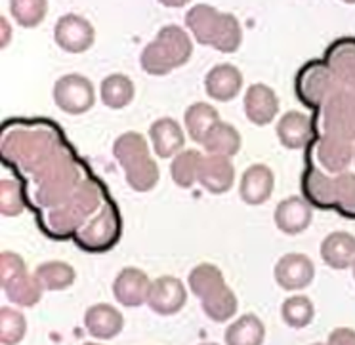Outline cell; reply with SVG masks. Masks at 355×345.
Listing matches in <instances>:
<instances>
[{
	"mask_svg": "<svg viewBox=\"0 0 355 345\" xmlns=\"http://www.w3.org/2000/svg\"><path fill=\"white\" fill-rule=\"evenodd\" d=\"M63 141L50 128H17L4 134L2 154L4 161L12 162L21 172L35 177L46 164L62 153Z\"/></svg>",
	"mask_w": 355,
	"mask_h": 345,
	"instance_id": "1",
	"label": "cell"
},
{
	"mask_svg": "<svg viewBox=\"0 0 355 345\" xmlns=\"http://www.w3.org/2000/svg\"><path fill=\"white\" fill-rule=\"evenodd\" d=\"M33 182L37 184V193H35L37 206L50 210L69 199L83 182V172L69 149L63 147L62 153L40 170L39 174L33 177Z\"/></svg>",
	"mask_w": 355,
	"mask_h": 345,
	"instance_id": "2",
	"label": "cell"
},
{
	"mask_svg": "<svg viewBox=\"0 0 355 345\" xmlns=\"http://www.w3.org/2000/svg\"><path fill=\"white\" fill-rule=\"evenodd\" d=\"M100 185L94 179H83L69 199L60 206L50 208L46 212V229L55 237L75 235L92 214L103 204Z\"/></svg>",
	"mask_w": 355,
	"mask_h": 345,
	"instance_id": "3",
	"label": "cell"
},
{
	"mask_svg": "<svg viewBox=\"0 0 355 345\" xmlns=\"http://www.w3.org/2000/svg\"><path fill=\"white\" fill-rule=\"evenodd\" d=\"M317 134L355 141V92L338 86V90L317 111Z\"/></svg>",
	"mask_w": 355,
	"mask_h": 345,
	"instance_id": "4",
	"label": "cell"
},
{
	"mask_svg": "<svg viewBox=\"0 0 355 345\" xmlns=\"http://www.w3.org/2000/svg\"><path fill=\"white\" fill-rule=\"evenodd\" d=\"M336 90L338 82L324 60H311L302 65L294 78L296 98L311 111H319Z\"/></svg>",
	"mask_w": 355,
	"mask_h": 345,
	"instance_id": "5",
	"label": "cell"
},
{
	"mask_svg": "<svg viewBox=\"0 0 355 345\" xmlns=\"http://www.w3.org/2000/svg\"><path fill=\"white\" fill-rule=\"evenodd\" d=\"M121 215L113 202H103V206L96 212L94 218L73 235L77 242L86 252H105L119 242L121 238Z\"/></svg>",
	"mask_w": 355,
	"mask_h": 345,
	"instance_id": "6",
	"label": "cell"
},
{
	"mask_svg": "<svg viewBox=\"0 0 355 345\" xmlns=\"http://www.w3.org/2000/svg\"><path fill=\"white\" fill-rule=\"evenodd\" d=\"M352 161H355L354 141L336 138V136H327V134H317L308 145L309 164L324 170L332 176L346 172Z\"/></svg>",
	"mask_w": 355,
	"mask_h": 345,
	"instance_id": "7",
	"label": "cell"
},
{
	"mask_svg": "<svg viewBox=\"0 0 355 345\" xmlns=\"http://www.w3.org/2000/svg\"><path fill=\"white\" fill-rule=\"evenodd\" d=\"M54 103L67 115H85L96 103V90L90 78L71 73L54 85Z\"/></svg>",
	"mask_w": 355,
	"mask_h": 345,
	"instance_id": "8",
	"label": "cell"
},
{
	"mask_svg": "<svg viewBox=\"0 0 355 345\" xmlns=\"http://www.w3.org/2000/svg\"><path fill=\"white\" fill-rule=\"evenodd\" d=\"M54 40L63 52L85 54L96 42V29L86 17L77 16V14H65L55 21Z\"/></svg>",
	"mask_w": 355,
	"mask_h": 345,
	"instance_id": "9",
	"label": "cell"
},
{
	"mask_svg": "<svg viewBox=\"0 0 355 345\" xmlns=\"http://www.w3.org/2000/svg\"><path fill=\"white\" fill-rule=\"evenodd\" d=\"M187 303V290L178 276H159L151 283L147 306L161 317L180 313Z\"/></svg>",
	"mask_w": 355,
	"mask_h": 345,
	"instance_id": "10",
	"label": "cell"
},
{
	"mask_svg": "<svg viewBox=\"0 0 355 345\" xmlns=\"http://www.w3.org/2000/svg\"><path fill=\"white\" fill-rule=\"evenodd\" d=\"M273 276H275V283L283 290H304V288H308L315 276V265L306 254H285L275 263Z\"/></svg>",
	"mask_w": 355,
	"mask_h": 345,
	"instance_id": "11",
	"label": "cell"
},
{
	"mask_svg": "<svg viewBox=\"0 0 355 345\" xmlns=\"http://www.w3.org/2000/svg\"><path fill=\"white\" fill-rule=\"evenodd\" d=\"M302 193L309 204L321 210L336 208V176L309 164L302 174Z\"/></svg>",
	"mask_w": 355,
	"mask_h": 345,
	"instance_id": "12",
	"label": "cell"
},
{
	"mask_svg": "<svg viewBox=\"0 0 355 345\" xmlns=\"http://www.w3.org/2000/svg\"><path fill=\"white\" fill-rule=\"evenodd\" d=\"M151 281L146 271L138 267H124L113 283V296L123 307H139L147 303Z\"/></svg>",
	"mask_w": 355,
	"mask_h": 345,
	"instance_id": "13",
	"label": "cell"
},
{
	"mask_svg": "<svg viewBox=\"0 0 355 345\" xmlns=\"http://www.w3.org/2000/svg\"><path fill=\"white\" fill-rule=\"evenodd\" d=\"M315 134L313 118L300 111H288L277 123V138L281 145L293 151L308 147L315 138Z\"/></svg>",
	"mask_w": 355,
	"mask_h": 345,
	"instance_id": "14",
	"label": "cell"
},
{
	"mask_svg": "<svg viewBox=\"0 0 355 345\" xmlns=\"http://www.w3.org/2000/svg\"><path fill=\"white\" fill-rule=\"evenodd\" d=\"M275 225L285 235H300L313 220V206L306 197H288L275 208Z\"/></svg>",
	"mask_w": 355,
	"mask_h": 345,
	"instance_id": "15",
	"label": "cell"
},
{
	"mask_svg": "<svg viewBox=\"0 0 355 345\" xmlns=\"http://www.w3.org/2000/svg\"><path fill=\"white\" fill-rule=\"evenodd\" d=\"M245 115L256 126H268L275 121L279 113V98L273 92V88L268 85H252L248 86L245 92Z\"/></svg>",
	"mask_w": 355,
	"mask_h": 345,
	"instance_id": "16",
	"label": "cell"
},
{
	"mask_svg": "<svg viewBox=\"0 0 355 345\" xmlns=\"http://www.w3.org/2000/svg\"><path fill=\"white\" fill-rule=\"evenodd\" d=\"M324 63L332 71L338 86L355 92V39L332 42L324 52Z\"/></svg>",
	"mask_w": 355,
	"mask_h": 345,
	"instance_id": "17",
	"label": "cell"
},
{
	"mask_svg": "<svg viewBox=\"0 0 355 345\" xmlns=\"http://www.w3.org/2000/svg\"><path fill=\"white\" fill-rule=\"evenodd\" d=\"M199 184L212 195H224L235 184V166L230 157L207 154L199 170Z\"/></svg>",
	"mask_w": 355,
	"mask_h": 345,
	"instance_id": "18",
	"label": "cell"
},
{
	"mask_svg": "<svg viewBox=\"0 0 355 345\" xmlns=\"http://www.w3.org/2000/svg\"><path fill=\"white\" fill-rule=\"evenodd\" d=\"M275 185V176L273 170L266 164H252L245 170V174L241 177L239 195L245 204L250 206H260L263 202H268L273 193Z\"/></svg>",
	"mask_w": 355,
	"mask_h": 345,
	"instance_id": "19",
	"label": "cell"
},
{
	"mask_svg": "<svg viewBox=\"0 0 355 345\" xmlns=\"http://www.w3.org/2000/svg\"><path fill=\"white\" fill-rule=\"evenodd\" d=\"M85 328L96 339L109 342L116 337L124 328L123 313L109 303H96L85 313Z\"/></svg>",
	"mask_w": 355,
	"mask_h": 345,
	"instance_id": "20",
	"label": "cell"
},
{
	"mask_svg": "<svg viewBox=\"0 0 355 345\" xmlns=\"http://www.w3.org/2000/svg\"><path fill=\"white\" fill-rule=\"evenodd\" d=\"M205 90L212 100L227 103L235 100L243 90V73L235 65L220 63L209 71L205 78Z\"/></svg>",
	"mask_w": 355,
	"mask_h": 345,
	"instance_id": "21",
	"label": "cell"
},
{
	"mask_svg": "<svg viewBox=\"0 0 355 345\" xmlns=\"http://www.w3.org/2000/svg\"><path fill=\"white\" fill-rule=\"evenodd\" d=\"M149 139L153 143V151L159 159H174L184 145H186V134L184 128L174 118H159L149 128Z\"/></svg>",
	"mask_w": 355,
	"mask_h": 345,
	"instance_id": "22",
	"label": "cell"
},
{
	"mask_svg": "<svg viewBox=\"0 0 355 345\" xmlns=\"http://www.w3.org/2000/svg\"><path fill=\"white\" fill-rule=\"evenodd\" d=\"M321 260L331 269L354 267L355 263V237L346 231H334L321 242Z\"/></svg>",
	"mask_w": 355,
	"mask_h": 345,
	"instance_id": "23",
	"label": "cell"
},
{
	"mask_svg": "<svg viewBox=\"0 0 355 345\" xmlns=\"http://www.w3.org/2000/svg\"><path fill=\"white\" fill-rule=\"evenodd\" d=\"M222 24V12L209 4H195L186 14V25L193 39L202 46H212Z\"/></svg>",
	"mask_w": 355,
	"mask_h": 345,
	"instance_id": "24",
	"label": "cell"
},
{
	"mask_svg": "<svg viewBox=\"0 0 355 345\" xmlns=\"http://www.w3.org/2000/svg\"><path fill=\"white\" fill-rule=\"evenodd\" d=\"M2 290L6 292V298L16 307H35L42 299L44 286L35 273L25 271L19 276L2 284Z\"/></svg>",
	"mask_w": 355,
	"mask_h": 345,
	"instance_id": "25",
	"label": "cell"
},
{
	"mask_svg": "<svg viewBox=\"0 0 355 345\" xmlns=\"http://www.w3.org/2000/svg\"><path fill=\"white\" fill-rule=\"evenodd\" d=\"M241 139L239 130L227 123H216L210 132L207 134V138L202 141V147L209 154H220V157H235L241 151Z\"/></svg>",
	"mask_w": 355,
	"mask_h": 345,
	"instance_id": "26",
	"label": "cell"
},
{
	"mask_svg": "<svg viewBox=\"0 0 355 345\" xmlns=\"http://www.w3.org/2000/svg\"><path fill=\"white\" fill-rule=\"evenodd\" d=\"M157 40L166 50L176 69L184 67L193 54V42L180 25H164L161 31L157 33Z\"/></svg>",
	"mask_w": 355,
	"mask_h": 345,
	"instance_id": "27",
	"label": "cell"
},
{
	"mask_svg": "<svg viewBox=\"0 0 355 345\" xmlns=\"http://www.w3.org/2000/svg\"><path fill=\"white\" fill-rule=\"evenodd\" d=\"M101 103L107 109H124L130 105L136 96V86L130 78L121 73H113L101 80Z\"/></svg>",
	"mask_w": 355,
	"mask_h": 345,
	"instance_id": "28",
	"label": "cell"
},
{
	"mask_svg": "<svg viewBox=\"0 0 355 345\" xmlns=\"http://www.w3.org/2000/svg\"><path fill=\"white\" fill-rule=\"evenodd\" d=\"M113 154L123 170L132 168L151 157L147 139L138 132H124L123 136H119L113 143Z\"/></svg>",
	"mask_w": 355,
	"mask_h": 345,
	"instance_id": "29",
	"label": "cell"
},
{
	"mask_svg": "<svg viewBox=\"0 0 355 345\" xmlns=\"http://www.w3.org/2000/svg\"><path fill=\"white\" fill-rule=\"evenodd\" d=\"M266 339V326L256 315L239 317L225 330L224 342L227 345H262Z\"/></svg>",
	"mask_w": 355,
	"mask_h": 345,
	"instance_id": "30",
	"label": "cell"
},
{
	"mask_svg": "<svg viewBox=\"0 0 355 345\" xmlns=\"http://www.w3.org/2000/svg\"><path fill=\"white\" fill-rule=\"evenodd\" d=\"M216 123H220V113L210 103H205V101L189 105L186 116H184V124H186L189 138L193 139L195 143H201V145L210 128Z\"/></svg>",
	"mask_w": 355,
	"mask_h": 345,
	"instance_id": "31",
	"label": "cell"
},
{
	"mask_svg": "<svg viewBox=\"0 0 355 345\" xmlns=\"http://www.w3.org/2000/svg\"><path fill=\"white\" fill-rule=\"evenodd\" d=\"M202 154L195 149H182L172 159L170 164V176L174 184L182 189L193 187L195 182H199V170H201Z\"/></svg>",
	"mask_w": 355,
	"mask_h": 345,
	"instance_id": "32",
	"label": "cell"
},
{
	"mask_svg": "<svg viewBox=\"0 0 355 345\" xmlns=\"http://www.w3.org/2000/svg\"><path fill=\"white\" fill-rule=\"evenodd\" d=\"M201 301L205 315L214 322H227L232 317H235L237 309H239L237 296H235V292L227 284L222 286V288H218L216 292L209 294Z\"/></svg>",
	"mask_w": 355,
	"mask_h": 345,
	"instance_id": "33",
	"label": "cell"
},
{
	"mask_svg": "<svg viewBox=\"0 0 355 345\" xmlns=\"http://www.w3.org/2000/svg\"><path fill=\"white\" fill-rule=\"evenodd\" d=\"M35 275L39 276V281L44 286V290L58 292L69 288L77 278L75 269L71 267L65 261H46L40 263L39 267L35 269Z\"/></svg>",
	"mask_w": 355,
	"mask_h": 345,
	"instance_id": "34",
	"label": "cell"
},
{
	"mask_svg": "<svg viewBox=\"0 0 355 345\" xmlns=\"http://www.w3.org/2000/svg\"><path fill=\"white\" fill-rule=\"evenodd\" d=\"M187 281H189V290L201 299L225 286L224 273L212 263H199L197 267L191 269Z\"/></svg>",
	"mask_w": 355,
	"mask_h": 345,
	"instance_id": "35",
	"label": "cell"
},
{
	"mask_svg": "<svg viewBox=\"0 0 355 345\" xmlns=\"http://www.w3.org/2000/svg\"><path fill=\"white\" fill-rule=\"evenodd\" d=\"M281 317L291 328H306L315 317V307L308 296L296 294V296H291L283 301Z\"/></svg>",
	"mask_w": 355,
	"mask_h": 345,
	"instance_id": "36",
	"label": "cell"
},
{
	"mask_svg": "<svg viewBox=\"0 0 355 345\" xmlns=\"http://www.w3.org/2000/svg\"><path fill=\"white\" fill-rule=\"evenodd\" d=\"M10 12L25 29L39 27L48 14V0H10Z\"/></svg>",
	"mask_w": 355,
	"mask_h": 345,
	"instance_id": "37",
	"label": "cell"
},
{
	"mask_svg": "<svg viewBox=\"0 0 355 345\" xmlns=\"http://www.w3.org/2000/svg\"><path fill=\"white\" fill-rule=\"evenodd\" d=\"M139 63H141V69L151 77H164V75H168L176 69L170 55L166 54V50L162 48V44L157 39L144 48Z\"/></svg>",
	"mask_w": 355,
	"mask_h": 345,
	"instance_id": "38",
	"label": "cell"
},
{
	"mask_svg": "<svg viewBox=\"0 0 355 345\" xmlns=\"http://www.w3.org/2000/svg\"><path fill=\"white\" fill-rule=\"evenodd\" d=\"M25 332H27L25 315L14 307H2L0 309V344H19L25 337Z\"/></svg>",
	"mask_w": 355,
	"mask_h": 345,
	"instance_id": "39",
	"label": "cell"
},
{
	"mask_svg": "<svg viewBox=\"0 0 355 345\" xmlns=\"http://www.w3.org/2000/svg\"><path fill=\"white\" fill-rule=\"evenodd\" d=\"M126 174V184L130 185L132 191L138 193H147L153 189L155 185L159 184V177H161V170L157 166V162L149 157L146 161H141L136 166L124 170Z\"/></svg>",
	"mask_w": 355,
	"mask_h": 345,
	"instance_id": "40",
	"label": "cell"
},
{
	"mask_svg": "<svg viewBox=\"0 0 355 345\" xmlns=\"http://www.w3.org/2000/svg\"><path fill=\"white\" fill-rule=\"evenodd\" d=\"M243 44V29L237 17L233 14H222V24L212 48H216L222 54H235Z\"/></svg>",
	"mask_w": 355,
	"mask_h": 345,
	"instance_id": "41",
	"label": "cell"
},
{
	"mask_svg": "<svg viewBox=\"0 0 355 345\" xmlns=\"http://www.w3.org/2000/svg\"><path fill=\"white\" fill-rule=\"evenodd\" d=\"M25 212V199L21 185L16 179L0 182V214L4 218H17Z\"/></svg>",
	"mask_w": 355,
	"mask_h": 345,
	"instance_id": "42",
	"label": "cell"
},
{
	"mask_svg": "<svg viewBox=\"0 0 355 345\" xmlns=\"http://www.w3.org/2000/svg\"><path fill=\"white\" fill-rule=\"evenodd\" d=\"M336 210L344 218H355V174L342 172L336 176Z\"/></svg>",
	"mask_w": 355,
	"mask_h": 345,
	"instance_id": "43",
	"label": "cell"
},
{
	"mask_svg": "<svg viewBox=\"0 0 355 345\" xmlns=\"http://www.w3.org/2000/svg\"><path fill=\"white\" fill-rule=\"evenodd\" d=\"M25 271H27V265L19 254L10 252V250L0 254V284L8 283L14 276H19Z\"/></svg>",
	"mask_w": 355,
	"mask_h": 345,
	"instance_id": "44",
	"label": "cell"
},
{
	"mask_svg": "<svg viewBox=\"0 0 355 345\" xmlns=\"http://www.w3.org/2000/svg\"><path fill=\"white\" fill-rule=\"evenodd\" d=\"M327 344L331 345H355V330L352 328H336L332 330L329 337H327Z\"/></svg>",
	"mask_w": 355,
	"mask_h": 345,
	"instance_id": "45",
	"label": "cell"
},
{
	"mask_svg": "<svg viewBox=\"0 0 355 345\" xmlns=\"http://www.w3.org/2000/svg\"><path fill=\"white\" fill-rule=\"evenodd\" d=\"M0 25H2V42H0V46L6 48L10 44V39H12V27H10L6 17L0 19Z\"/></svg>",
	"mask_w": 355,
	"mask_h": 345,
	"instance_id": "46",
	"label": "cell"
},
{
	"mask_svg": "<svg viewBox=\"0 0 355 345\" xmlns=\"http://www.w3.org/2000/svg\"><path fill=\"white\" fill-rule=\"evenodd\" d=\"M159 2H161L162 6H166V8H184L191 0H159Z\"/></svg>",
	"mask_w": 355,
	"mask_h": 345,
	"instance_id": "47",
	"label": "cell"
},
{
	"mask_svg": "<svg viewBox=\"0 0 355 345\" xmlns=\"http://www.w3.org/2000/svg\"><path fill=\"white\" fill-rule=\"evenodd\" d=\"M342 2H346V4H355V0H342Z\"/></svg>",
	"mask_w": 355,
	"mask_h": 345,
	"instance_id": "48",
	"label": "cell"
},
{
	"mask_svg": "<svg viewBox=\"0 0 355 345\" xmlns=\"http://www.w3.org/2000/svg\"><path fill=\"white\" fill-rule=\"evenodd\" d=\"M354 278H355V263H354Z\"/></svg>",
	"mask_w": 355,
	"mask_h": 345,
	"instance_id": "49",
	"label": "cell"
}]
</instances>
